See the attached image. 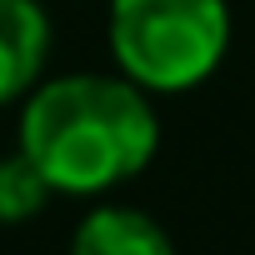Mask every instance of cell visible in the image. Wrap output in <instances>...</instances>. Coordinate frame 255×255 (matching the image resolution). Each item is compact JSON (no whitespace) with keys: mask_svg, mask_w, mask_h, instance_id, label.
<instances>
[{"mask_svg":"<svg viewBox=\"0 0 255 255\" xmlns=\"http://www.w3.org/2000/svg\"><path fill=\"white\" fill-rule=\"evenodd\" d=\"M50 195H55V190H50L45 170H40L25 150H15V155L0 160V225H25V220H35Z\"/></svg>","mask_w":255,"mask_h":255,"instance_id":"5b68a950","label":"cell"},{"mask_svg":"<svg viewBox=\"0 0 255 255\" xmlns=\"http://www.w3.org/2000/svg\"><path fill=\"white\" fill-rule=\"evenodd\" d=\"M50 55V15L40 0H0V105L25 100Z\"/></svg>","mask_w":255,"mask_h":255,"instance_id":"3957f363","label":"cell"},{"mask_svg":"<svg viewBox=\"0 0 255 255\" xmlns=\"http://www.w3.org/2000/svg\"><path fill=\"white\" fill-rule=\"evenodd\" d=\"M70 255H175V240L135 205H95L75 225Z\"/></svg>","mask_w":255,"mask_h":255,"instance_id":"277c9868","label":"cell"},{"mask_svg":"<svg viewBox=\"0 0 255 255\" xmlns=\"http://www.w3.org/2000/svg\"><path fill=\"white\" fill-rule=\"evenodd\" d=\"M105 45L125 80L150 95L205 85L230 50L225 0H110Z\"/></svg>","mask_w":255,"mask_h":255,"instance_id":"7a4b0ae2","label":"cell"},{"mask_svg":"<svg viewBox=\"0 0 255 255\" xmlns=\"http://www.w3.org/2000/svg\"><path fill=\"white\" fill-rule=\"evenodd\" d=\"M20 150L55 195H105L155 160L160 115L125 75H55L25 95Z\"/></svg>","mask_w":255,"mask_h":255,"instance_id":"6da1fadb","label":"cell"}]
</instances>
